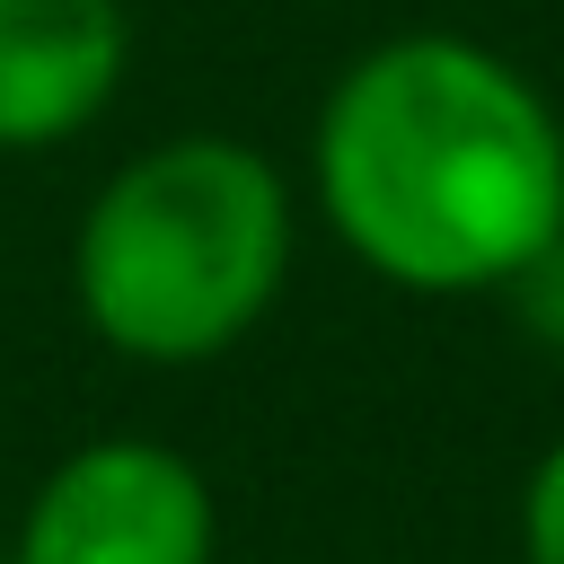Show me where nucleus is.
<instances>
[{"label": "nucleus", "instance_id": "nucleus-1", "mask_svg": "<svg viewBox=\"0 0 564 564\" xmlns=\"http://www.w3.org/2000/svg\"><path fill=\"white\" fill-rule=\"evenodd\" d=\"M317 212L335 247L423 300L502 291L564 238V123L476 35H388L317 106Z\"/></svg>", "mask_w": 564, "mask_h": 564}, {"label": "nucleus", "instance_id": "nucleus-2", "mask_svg": "<svg viewBox=\"0 0 564 564\" xmlns=\"http://www.w3.org/2000/svg\"><path fill=\"white\" fill-rule=\"evenodd\" d=\"M291 273V185L264 150L185 132L123 159L70 238V300L123 361H212Z\"/></svg>", "mask_w": 564, "mask_h": 564}, {"label": "nucleus", "instance_id": "nucleus-3", "mask_svg": "<svg viewBox=\"0 0 564 564\" xmlns=\"http://www.w3.org/2000/svg\"><path fill=\"white\" fill-rule=\"evenodd\" d=\"M212 485L185 449L106 432L53 458L18 520V564H212Z\"/></svg>", "mask_w": 564, "mask_h": 564}, {"label": "nucleus", "instance_id": "nucleus-4", "mask_svg": "<svg viewBox=\"0 0 564 564\" xmlns=\"http://www.w3.org/2000/svg\"><path fill=\"white\" fill-rule=\"evenodd\" d=\"M132 62L123 0H0V150H53L106 115Z\"/></svg>", "mask_w": 564, "mask_h": 564}, {"label": "nucleus", "instance_id": "nucleus-5", "mask_svg": "<svg viewBox=\"0 0 564 564\" xmlns=\"http://www.w3.org/2000/svg\"><path fill=\"white\" fill-rule=\"evenodd\" d=\"M520 564H564V432L520 485Z\"/></svg>", "mask_w": 564, "mask_h": 564}, {"label": "nucleus", "instance_id": "nucleus-6", "mask_svg": "<svg viewBox=\"0 0 564 564\" xmlns=\"http://www.w3.org/2000/svg\"><path fill=\"white\" fill-rule=\"evenodd\" d=\"M511 300H520V326L529 335H546V344H564V238L538 256V264H520L511 282H502Z\"/></svg>", "mask_w": 564, "mask_h": 564}]
</instances>
